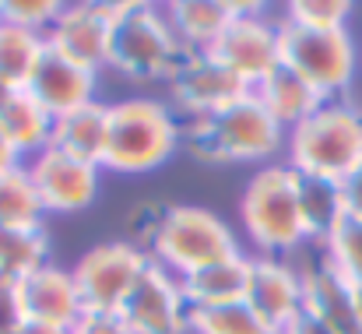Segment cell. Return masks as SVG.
<instances>
[{"instance_id":"22","label":"cell","mask_w":362,"mask_h":334,"mask_svg":"<svg viewBox=\"0 0 362 334\" xmlns=\"http://www.w3.org/2000/svg\"><path fill=\"white\" fill-rule=\"evenodd\" d=\"M0 134L7 137V144L14 148L18 159H32V155H39L42 148H49L53 116L21 88V92H14V96L7 99V106L0 110Z\"/></svg>"},{"instance_id":"3","label":"cell","mask_w":362,"mask_h":334,"mask_svg":"<svg viewBox=\"0 0 362 334\" xmlns=\"http://www.w3.org/2000/svg\"><path fill=\"white\" fill-rule=\"evenodd\" d=\"M183 141V123L158 99H123L110 106V141L103 169L113 173H151L173 159Z\"/></svg>"},{"instance_id":"15","label":"cell","mask_w":362,"mask_h":334,"mask_svg":"<svg viewBox=\"0 0 362 334\" xmlns=\"http://www.w3.org/2000/svg\"><path fill=\"white\" fill-rule=\"evenodd\" d=\"M95 88H99V74L67 60L64 53H57L53 46L42 50L25 92L49 113L53 120L64 116V113L78 110V106H88L95 103Z\"/></svg>"},{"instance_id":"13","label":"cell","mask_w":362,"mask_h":334,"mask_svg":"<svg viewBox=\"0 0 362 334\" xmlns=\"http://www.w3.org/2000/svg\"><path fill=\"white\" fill-rule=\"evenodd\" d=\"M246 306L274 334H281L303 313V271L281 257H250Z\"/></svg>"},{"instance_id":"31","label":"cell","mask_w":362,"mask_h":334,"mask_svg":"<svg viewBox=\"0 0 362 334\" xmlns=\"http://www.w3.org/2000/svg\"><path fill=\"white\" fill-rule=\"evenodd\" d=\"M71 334H134L120 310H85Z\"/></svg>"},{"instance_id":"27","label":"cell","mask_w":362,"mask_h":334,"mask_svg":"<svg viewBox=\"0 0 362 334\" xmlns=\"http://www.w3.org/2000/svg\"><path fill=\"white\" fill-rule=\"evenodd\" d=\"M0 225H42V205L25 166L0 173Z\"/></svg>"},{"instance_id":"9","label":"cell","mask_w":362,"mask_h":334,"mask_svg":"<svg viewBox=\"0 0 362 334\" xmlns=\"http://www.w3.org/2000/svg\"><path fill=\"white\" fill-rule=\"evenodd\" d=\"M253 88L236 78L226 64H218L211 53H187L173 78H169V96L173 106L183 113L187 120H201V116H215L226 106L240 103L243 96H250Z\"/></svg>"},{"instance_id":"8","label":"cell","mask_w":362,"mask_h":334,"mask_svg":"<svg viewBox=\"0 0 362 334\" xmlns=\"http://www.w3.org/2000/svg\"><path fill=\"white\" fill-rule=\"evenodd\" d=\"M148 260L151 257L137 243H127V239L92 246L71 267L78 296H81V306L85 310H123V303L134 292L137 278L144 275Z\"/></svg>"},{"instance_id":"25","label":"cell","mask_w":362,"mask_h":334,"mask_svg":"<svg viewBox=\"0 0 362 334\" xmlns=\"http://www.w3.org/2000/svg\"><path fill=\"white\" fill-rule=\"evenodd\" d=\"M46 50V35L0 21V85L21 92Z\"/></svg>"},{"instance_id":"23","label":"cell","mask_w":362,"mask_h":334,"mask_svg":"<svg viewBox=\"0 0 362 334\" xmlns=\"http://www.w3.org/2000/svg\"><path fill=\"white\" fill-rule=\"evenodd\" d=\"M42 264H49L42 225H0V282H21Z\"/></svg>"},{"instance_id":"36","label":"cell","mask_w":362,"mask_h":334,"mask_svg":"<svg viewBox=\"0 0 362 334\" xmlns=\"http://www.w3.org/2000/svg\"><path fill=\"white\" fill-rule=\"evenodd\" d=\"M18 334H67V331H60V328H49V324H35V321H25Z\"/></svg>"},{"instance_id":"20","label":"cell","mask_w":362,"mask_h":334,"mask_svg":"<svg viewBox=\"0 0 362 334\" xmlns=\"http://www.w3.org/2000/svg\"><path fill=\"white\" fill-rule=\"evenodd\" d=\"M253 96H257V103L271 113L285 130L299 127L306 116H313V113L327 103L310 81H303V78H299L296 71H288V67L271 71V74L253 88Z\"/></svg>"},{"instance_id":"29","label":"cell","mask_w":362,"mask_h":334,"mask_svg":"<svg viewBox=\"0 0 362 334\" xmlns=\"http://www.w3.org/2000/svg\"><path fill=\"white\" fill-rule=\"evenodd\" d=\"M349 14H352L349 0H292L285 7V21L303 25V28H317V32L345 28Z\"/></svg>"},{"instance_id":"12","label":"cell","mask_w":362,"mask_h":334,"mask_svg":"<svg viewBox=\"0 0 362 334\" xmlns=\"http://www.w3.org/2000/svg\"><path fill=\"white\" fill-rule=\"evenodd\" d=\"M134 334H183L187 317H190V303L180 289V278L169 275L162 264L148 260L144 275L137 278L134 292L127 296L120 310Z\"/></svg>"},{"instance_id":"1","label":"cell","mask_w":362,"mask_h":334,"mask_svg":"<svg viewBox=\"0 0 362 334\" xmlns=\"http://www.w3.org/2000/svg\"><path fill=\"white\" fill-rule=\"evenodd\" d=\"M183 46L169 25V18L137 0L110 4V67L130 81H158L173 78L183 60Z\"/></svg>"},{"instance_id":"10","label":"cell","mask_w":362,"mask_h":334,"mask_svg":"<svg viewBox=\"0 0 362 334\" xmlns=\"http://www.w3.org/2000/svg\"><path fill=\"white\" fill-rule=\"evenodd\" d=\"M32 190L42 205V215H74L85 212L99 194V166L78 162L57 148H42L25 166Z\"/></svg>"},{"instance_id":"4","label":"cell","mask_w":362,"mask_h":334,"mask_svg":"<svg viewBox=\"0 0 362 334\" xmlns=\"http://www.w3.org/2000/svg\"><path fill=\"white\" fill-rule=\"evenodd\" d=\"M288 169L299 176L341 180L362 159V113L341 99H327L313 116L288 130Z\"/></svg>"},{"instance_id":"19","label":"cell","mask_w":362,"mask_h":334,"mask_svg":"<svg viewBox=\"0 0 362 334\" xmlns=\"http://www.w3.org/2000/svg\"><path fill=\"white\" fill-rule=\"evenodd\" d=\"M106 141H110V106L99 103V99L53 120L49 148H57V151H64L78 162H88V166L103 169Z\"/></svg>"},{"instance_id":"30","label":"cell","mask_w":362,"mask_h":334,"mask_svg":"<svg viewBox=\"0 0 362 334\" xmlns=\"http://www.w3.org/2000/svg\"><path fill=\"white\" fill-rule=\"evenodd\" d=\"M64 4L60 0H0V21L4 25H18L28 32L46 35L49 25L60 18Z\"/></svg>"},{"instance_id":"32","label":"cell","mask_w":362,"mask_h":334,"mask_svg":"<svg viewBox=\"0 0 362 334\" xmlns=\"http://www.w3.org/2000/svg\"><path fill=\"white\" fill-rule=\"evenodd\" d=\"M25 324V310L14 282H0V334H18Z\"/></svg>"},{"instance_id":"2","label":"cell","mask_w":362,"mask_h":334,"mask_svg":"<svg viewBox=\"0 0 362 334\" xmlns=\"http://www.w3.org/2000/svg\"><path fill=\"white\" fill-rule=\"evenodd\" d=\"M285 127L257 103V96H243L215 116L187 120L183 141L204 162H257L271 159L285 144Z\"/></svg>"},{"instance_id":"7","label":"cell","mask_w":362,"mask_h":334,"mask_svg":"<svg viewBox=\"0 0 362 334\" xmlns=\"http://www.w3.org/2000/svg\"><path fill=\"white\" fill-rule=\"evenodd\" d=\"M278 46H281V67L296 71L303 81H310L324 99H338L352 78H356V42L345 28L338 32H317L292 21H278Z\"/></svg>"},{"instance_id":"18","label":"cell","mask_w":362,"mask_h":334,"mask_svg":"<svg viewBox=\"0 0 362 334\" xmlns=\"http://www.w3.org/2000/svg\"><path fill=\"white\" fill-rule=\"evenodd\" d=\"M250 4L236 0H176L165 7V18L183 46V53H211L222 32L240 18Z\"/></svg>"},{"instance_id":"5","label":"cell","mask_w":362,"mask_h":334,"mask_svg":"<svg viewBox=\"0 0 362 334\" xmlns=\"http://www.w3.org/2000/svg\"><path fill=\"white\" fill-rule=\"evenodd\" d=\"M236 253H240V246H236L229 222H222L208 208H194V205L165 208L151 229V260L162 264L176 278L194 275V271H201L215 260L236 257Z\"/></svg>"},{"instance_id":"21","label":"cell","mask_w":362,"mask_h":334,"mask_svg":"<svg viewBox=\"0 0 362 334\" xmlns=\"http://www.w3.org/2000/svg\"><path fill=\"white\" fill-rule=\"evenodd\" d=\"M246 285H250V257H226L215 260L194 275L180 278V289L187 296L190 306H229L246 299Z\"/></svg>"},{"instance_id":"35","label":"cell","mask_w":362,"mask_h":334,"mask_svg":"<svg viewBox=\"0 0 362 334\" xmlns=\"http://www.w3.org/2000/svg\"><path fill=\"white\" fill-rule=\"evenodd\" d=\"M14 166H21V159L14 155V148H11L7 137L0 134V173H7V169H14Z\"/></svg>"},{"instance_id":"28","label":"cell","mask_w":362,"mask_h":334,"mask_svg":"<svg viewBox=\"0 0 362 334\" xmlns=\"http://www.w3.org/2000/svg\"><path fill=\"white\" fill-rule=\"evenodd\" d=\"M324 260L352 285H362V222L341 219V225L320 243Z\"/></svg>"},{"instance_id":"14","label":"cell","mask_w":362,"mask_h":334,"mask_svg":"<svg viewBox=\"0 0 362 334\" xmlns=\"http://www.w3.org/2000/svg\"><path fill=\"white\" fill-rule=\"evenodd\" d=\"M46 46L103 74L110 67V4H64L46 32Z\"/></svg>"},{"instance_id":"37","label":"cell","mask_w":362,"mask_h":334,"mask_svg":"<svg viewBox=\"0 0 362 334\" xmlns=\"http://www.w3.org/2000/svg\"><path fill=\"white\" fill-rule=\"evenodd\" d=\"M352 299H356V313L362 321V285H352Z\"/></svg>"},{"instance_id":"33","label":"cell","mask_w":362,"mask_h":334,"mask_svg":"<svg viewBox=\"0 0 362 334\" xmlns=\"http://www.w3.org/2000/svg\"><path fill=\"white\" fill-rule=\"evenodd\" d=\"M341 187V205H345V219L362 222V159L338 180Z\"/></svg>"},{"instance_id":"26","label":"cell","mask_w":362,"mask_h":334,"mask_svg":"<svg viewBox=\"0 0 362 334\" xmlns=\"http://www.w3.org/2000/svg\"><path fill=\"white\" fill-rule=\"evenodd\" d=\"M187 328L194 334H274L246 306V299L229 306H190Z\"/></svg>"},{"instance_id":"34","label":"cell","mask_w":362,"mask_h":334,"mask_svg":"<svg viewBox=\"0 0 362 334\" xmlns=\"http://www.w3.org/2000/svg\"><path fill=\"white\" fill-rule=\"evenodd\" d=\"M281 334H334V331H331V328H324L320 321H313L310 313H299V317H296V321H292Z\"/></svg>"},{"instance_id":"11","label":"cell","mask_w":362,"mask_h":334,"mask_svg":"<svg viewBox=\"0 0 362 334\" xmlns=\"http://www.w3.org/2000/svg\"><path fill=\"white\" fill-rule=\"evenodd\" d=\"M211 57L226 64L236 78L250 88H257L271 71L281 67V46H278V21H267L257 4H250L240 18L222 32Z\"/></svg>"},{"instance_id":"17","label":"cell","mask_w":362,"mask_h":334,"mask_svg":"<svg viewBox=\"0 0 362 334\" xmlns=\"http://www.w3.org/2000/svg\"><path fill=\"white\" fill-rule=\"evenodd\" d=\"M303 313H310L334 334H362V321L352 299V282H345L324 257L320 264L303 271Z\"/></svg>"},{"instance_id":"24","label":"cell","mask_w":362,"mask_h":334,"mask_svg":"<svg viewBox=\"0 0 362 334\" xmlns=\"http://www.w3.org/2000/svg\"><path fill=\"white\" fill-rule=\"evenodd\" d=\"M299 176V173H296ZM299 212L306 236L324 243L345 219V205H341V187L338 180H324V176H299Z\"/></svg>"},{"instance_id":"16","label":"cell","mask_w":362,"mask_h":334,"mask_svg":"<svg viewBox=\"0 0 362 334\" xmlns=\"http://www.w3.org/2000/svg\"><path fill=\"white\" fill-rule=\"evenodd\" d=\"M14 285H18V299H21L25 321L49 324V328H60V331L71 334L78 317L85 313L78 285H74V275L67 267L42 264L32 275H25L21 282H14Z\"/></svg>"},{"instance_id":"38","label":"cell","mask_w":362,"mask_h":334,"mask_svg":"<svg viewBox=\"0 0 362 334\" xmlns=\"http://www.w3.org/2000/svg\"><path fill=\"white\" fill-rule=\"evenodd\" d=\"M11 96H14V88H7V85H0V110L7 106V99H11Z\"/></svg>"},{"instance_id":"6","label":"cell","mask_w":362,"mask_h":334,"mask_svg":"<svg viewBox=\"0 0 362 334\" xmlns=\"http://www.w3.org/2000/svg\"><path fill=\"white\" fill-rule=\"evenodd\" d=\"M240 215L260 257H281L310 239L299 212V176L288 166L257 169L243 194Z\"/></svg>"}]
</instances>
